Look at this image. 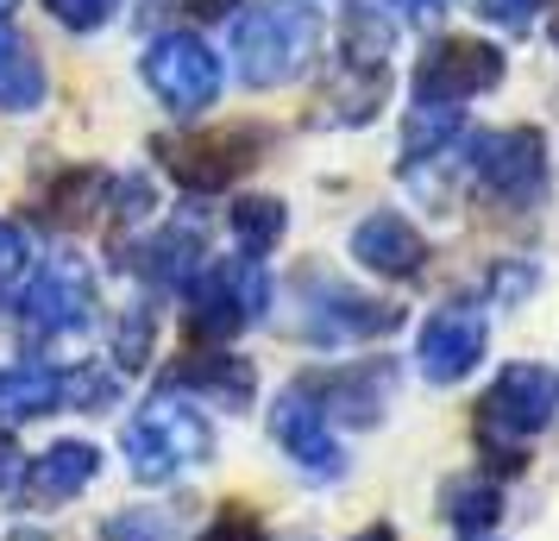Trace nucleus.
Returning a JSON list of instances; mask_svg holds the SVG:
<instances>
[{
  "label": "nucleus",
  "mask_w": 559,
  "mask_h": 541,
  "mask_svg": "<svg viewBox=\"0 0 559 541\" xmlns=\"http://www.w3.org/2000/svg\"><path fill=\"white\" fill-rule=\"evenodd\" d=\"M534 290V271H497V278H490V296H503V303H515V296H528Z\"/></svg>",
  "instance_id": "72a5a7b5"
},
{
  "label": "nucleus",
  "mask_w": 559,
  "mask_h": 541,
  "mask_svg": "<svg viewBox=\"0 0 559 541\" xmlns=\"http://www.w3.org/2000/svg\"><path fill=\"white\" fill-rule=\"evenodd\" d=\"M0 107L7 114H32V107H45V63H38V51L26 45V32L0 26Z\"/></svg>",
  "instance_id": "6ab92c4d"
},
{
  "label": "nucleus",
  "mask_w": 559,
  "mask_h": 541,
  "mask_svg": "<svg viewBox=\"0 0 559 541\" xmlns=\"http://www.w3.org/2000/svg\"><path fill=\"white\" fill-rule=\"evenodd\" d=\"M45 7H51L57 26L95 32V26H107V20H114V7H120V0H45Z\"/></svg>",
  "instance_id": "bb28decb"
},
{
  "label": "nucleus",
  "mask_w": 559,
  "mask_h": 541,
  "mask_svg": "<svg viewBox=\"0 0 559 541\" xmlns=\"http://www.w3.org/2000/svg\"><path fill=\"white\" fill-rule=\"evenodd\" d=\"M283 233H289V208H283L277 196H239V202H233V239H239L246 258L277 252Z\"/></svg>",
  "instance_id": "5701e85b"
},
{
  "label": "nucleus",
  "mask_w": 559,
  "mask_h": 541,
  "mask_svg": "<svg viewBox=\"0 0 559 541\" xmlns=\"http://www.w3.org/2000/svg\"><path fill=\"white\" fill-rule=\"evenodd\" d=\"M271 435H277V447L302 466L308 479H340V472H346V447L333 435V422L314 410L296 385L271 403Z\"/></svg>",
  "instance_id": "f8f14e48"
},
{
  "label": "nucleus",
  "mask_w": 559,
  "mask_h": 541,
  "mask_svg": "<svg viewBox=\"0 0 559 541\" xmlns=\"http://www.w3.org/2000/svg\"><path fill=\"white\" fill-rule=\"evenodd\" d=\"M314 410L328 415V422H358V428H371L390 403V390H396V365L390 360H365V365H340V372H314V378H296Z\"/></svg>",
  "instance_id": "9b49d317"
},
{
  "label": "nucleus",
  "mask_w": 559,
  "mask_h": 541,
  "mask_svg": "<svg viewBox=\"0 0 559 541\" xmlns=\"http://www.w3.org/2000/svg\"><path fill=\"white\" fill-rule=\"evenodd\" d=\"M540 7H554V0H478L484 20H490V26H509V32H528Z\"/></svg>",
  "instance_id": "c85d7f7f"
},
{
  "label": "nucleus",
  "mask_w": 559,
  "mask_h": 541,
  "mask_svg": "<svg viewBox=\"0 0 559 541\" xmlns=\"http://www.w3.org/2000/svg\"><path fill=\"white\" fill-rule=\"evenodd\" d=\"M202 541H271V529L258 522V510H246V504H227V510L207 522Z\"/></svg>",
  "instance_id": "cd10ccee"
},
{
  "label": "nucleus",
  "mask_w": 559,
  "mask_h": 541,
  "mask_svg": "<svg viewBox=\"0 0 559 541\" xmlns=\"http://www.w3.org/2000/svg\"><path fill=\"white\" fill-rule=\"evenodd\" d=\"M271 139L264 127H214V132H177V139H157V164L189 189V196H214L239 183L258 164Z\"/></svg>",
  "instance_id": "39448f33"
},
{
  "label": "nucleus",
  "mask_w": 559,
  "mask_h": 541,
  "mask_svg": "<svg viewBox=\"0 0 559 541\" xmlns=\"http://www.w3.org/2000/svg\"><path fill=\"white\" fill-rule=\"evenodd\" d=\"M20 485H26V454H20L13 435L0 428V497H7V491H20Z\"/></svg>",
  "instance_id": "2f4dec72"
},
{
  "label": "nucleus",
  "mask_w": 559,
  "mask_h": 541,
  "mask_svg": "<svg viewBox=\"0 0 559 541\" xmlns=\"http://www.w3.org/2000/svg\"><path fill=\"white\" fill-rule=\"evenodd\" d=\"M107 202H114V177L95 170V164H76V170H63L45 189V221L51 227H88Z\"/></svg>",
  "instance_id": "a211bd4d"
},
{
  "label": "nucleus",
  "mask_w": 559,
  "mask_h": 541,
  "mask_svg": "<svg viewBox=\"0 0 559 541\" xmlns=\"http://www.w3.org/2000/svg\"><path fill=\"white\" fill-rule=\"evenodd\" d=\"M189 13L195 20H221V13H233V0H189Z\"/></svg>",
  "instance_id": "f704fd0d"
},
{
  "label": "nucleus",
  "mask_w": 559,
  "mask_h": 541,
  "mask_svg": "<svg viewBox=\"0 0 559 541\" xmlns=\"http://www.w3.org/2000/svg\"><path fill=\"white\" fill-rule=\"evenodd\" d=\"M20 541H38V536H20Z\"/></svg>",
  "instance_id": "58836bf2"
},
{
  "label": "nucleus",
  "mask_w": 559,
  "mask_h": 541,
  "mask_svg": "<svg viewBox=\"0 0 559 541\" xmlns=\"http://www.w3.org/2000/svg\"><path fill=\"white\" fill-rule=\"evenodd\" d=\"M120 397V385L107 378L102 365H88V372H76V378H63V403H76V410H107Z\"/></svg>",
  "instance_id": "a878e982"
},
{
  "label": "nucleus",
  "mask_w": 559,
  "mask_h": 541,
  "mask_svg": "<svg viewBox=\"0 0 559 541\" xmlns=\"http://www.w3.org/2000/svg\"><path fill=\"white\" fill-rule=\"evenodd\" d=\"M353 258L365 264V271H378V278H390V284H403V278H421V264H428V239L408 227L403 214L378 208V214H365V221L353 227Z\"/></svg>",
  "instance_id": "2eb2a0df"
},
{
  "label": "nucleus",
  "mask_w": 559,
  "mask_h": 541,
  "mask_svg": "<svg viewBox=\"0 0 559 541\" xmlns=\"http://www.w3.org/2000/svg\"><path fill=\"white\" fill-rule=\"evenodd\" d=\"M20 271H26V233L13 227V221H0V284L20 278Z\"/></svg>",
  "instance_id": "7c9ffc66"
},
{
  "label": "nucleus",
  "mask_w": 559,
  "mask_h": 541,
  "mask_svg": "<svg viewBox=\"0 0 559 541\" xmlns=\"http://www.w3.org/2000/svg\"><path fill=\"white\" fill-rule=\"evenodd\" d=\"M559 410V378L547 365H503L497 385L478 397L472 410V435H478V454L490 460V479H515L522 472V447H528Z\"/></svg>",
  "instance_id": "f257e3e1"
},
{
  "label": "nucleus",
  "mask_w": 559,
  "mask_h": 541,
  "mask_svg": "<svg viewBox=\"0 0 559 541\" xmlns=\"http://www.w3.org/2000/svg\"><path fill=\"white\" fill-rule=\"evenodd\" d=\"M503 82V51L484 38H433L415 63V102L421 107H459L472 95H490Z\"/></svg>",
  "instance_id": "6e6552de"
},
{
  "label": "nucleus",
  "mask_w": 559,
  "mask_h": 541,
  "mask_svg": "<svg viewBox=\"0 0 559 541\" xmlns=\"http://www.w3.org/2000/svg\"><path fill=\"white\" fill-rule=\"evenodd\" d=\"M321 45V13L308 0H252L233 26V70L246 89H283Z\"/></svg>",
  "instance_id": "f03ea898"
},
{
  "label": "nucleus",
  "mask_w": 559,
  "mask_h": 541,
  "mask_svg": "<svg viewBox=\"0 0 559 541\" xmlns=\"http://www.w3.org/2000/svg\"><path fill=\"white\" fill-rule=\"evenodd\" d=\"M484 340H490V328H484L478 309H440V315L421 321L415 365H421L428 385H459V378L484 360Z\"/></svg>",
  "instance_id": "ddd939ff"
},
{
  "label": "nucleus",
  "mask_w": 559,
  "mask_h": 541,
  "mask_svg": "<svg viewBox=\"0 0 559 541\" xmlns=\"http://www.w3.org/2000/svg\"><path fill=\"white\" fill-rule=\"evenodd\" d=\"M302 334L321 340V346H346V340H378L390 328H403V309L396 303H378V296H358L346 284H328V278H314L302 284Z\"/></svg>",
  "instance_id": "9d476101"
},
{
  "label": "nucleus",
  "mask_w": 559,
  "mask_h": 541,
  "mask_svg": "<svg viewBox=\"0 0 559 541\" xmlns=\"http://www.w3.org/2000/svg\"><path fill=\"white\" fill-rule=\"evenodd\" d=\"M207 454H214L207 415L195 410V403L170 397V390L152 397V403L127 422V460H132V479H139V485H170L189 466H202Z\"/></svg>",
  "instance_id": "7ed1b4c3"
},
{
  "label": "nucleus",
  "mask_w": 559,
  "mask_h": 541,
  "mask_svg": "<svg viewBox=\"0 0 559 541\" xmlns=\"http://www.w3.org/2000/svg\"><path fill=\"white\" fill-rule=\"evenodd\" d=\"M95 472H102L95 440H51L38 460H26V497L32 504H70L95 485Z\"/></svg>",
  "instance_id": "dca6fc26"
},
{
  "label": "nucleus",
  "mask_w": 559,
  "mask_h": 541,
  "mask_svg": "<svg viewBox=\"0 0 559 541\" xmlns=\"http://www.w3.org/2000/svg\"><path fill=\"white\" fill-rule=\"evenodd\" d=\"M383 95H390V70H346L340 63V77L328 82L321 107H328V120H340V127H365L383 107Z\"/></svg>",
  "instance_id": "4be33fe9"
},
{
  "label": "nucleus",
  "mask_w": 559,
  "mask_h": 541,
  "mask_svg": "<svg viewBox=\"0 0 559 541\" xmlns=\"http://www.w3.org/2000/svg\"><path fill=\"white\" fill-rule=\"evenodd\" d=\"M164 390L170 397H202V403H221V410H252L258 372L239 353H189L164 372Z\"/></svg>",
  "instance_id": "4468645a"
},
{
  "label": "nucleus",
  "mask_w": 559,
  "mask_h": 541,
  "mask_svg": "<svg viewBox=\"0 0 559 541\" xmlns=\"http://www.w3.org/2000/svg\"><path fill=\"white\" fill-rule=\"evenodd\" d=\"M447 145H459V107H415L403 127V177L433 164Z\"/></svg>",
  "instance_id": "393cba45"
},
{
  "label": "nucleus",
  "mask_w": 559,
  "mask_h": 541,
  "mask_svg": "<svg viewBox=\"0 0 559 541\" xmlns=\"http://www.w3.org/2000/svg\"><path fill=\"white\" fill-rule=\"evenodd\" d=\"M383 57H390V20L378 7H346V20H340V63L346 70H390Z\"/></svg>",
  "instance_id": "b1692460"
},
{
  "label": "nucleus",
  "mask_w": 559,
  "mask_h": 541,
  "mask_svg": "<svg viewBox=\"0 0 559 541\" xmlns=\"http://www.w3.org/2000/svg\"><path fill=\"white\" fill-rule=\"evenodd\" d=\"M383 7H396L408 26H433V20H440V13H447L453 0H383Z\"/></svg>",
  "instance_id": "473e14b6"
},
{
  "label": "nucleus",
  "mask_w": 559,
  "mask_h": 541,
  "mask_svg": "<svg viewBox=\"0 0 559 541\" xmlns=\"http://www.w3.org/2000/svg\"><path fill=\"white\" fill-rule=\"evenodd\" d=\"M145 89H152L157 102L182 114V120H195L214 107L221 95V57L207 51L195 32H157L152 45H145Z\"/></svg>",
  "instance_id": "423d86ee"
},
{
  "label": "nucleus",
  "mask_w": 559,
  "mask_h": 541,
  "mask_svg": "<svg viewBox=\"0 0 559 541\" xmlns=\"http://www.w3.org/2000/svg\"><path fill=\"white\" fill-rule=\"evenodd\" d=\"M472 170L497 202L534 208L547 196V139L540 127H503V132H478L472 139Z\"/></svg>",
  "instance_id": "1a4fd4ad"
},
{
  "label": "nucleus",
  "mask_w": 559,
  "mask_h": 541,
  "mask_svg": "<svg viewBox=\"0 0 559 541\" xmlns=\"http://www.w3.org/2000/svg\"><path fill=\"white\" fill-rule=\"evenodd\" d=\"M13 7H20V0H0V26H7V13H13Z\"/></svg>",
  "instance_id": "e433bc0d"
},
{
  "label": "nucleus",
  "mask_w": 559,
  "mask_h": 541,
  "mask_svg": "<svg viewBox=\"0 0 559 541\" xmlns=\"http://www.w3.org/2000/svg\"><path fill=\"white\" fill-rule=\"evenodd\" d=\"M353 541H396V529H390V522H371V529H365V536H353Z\"/></svg>",
  "instance_id": "c9c22d12"
},
{
  "label": "nucleus",
  "mask_w": 559,
  "mask_h": 541,
  "mask_svg": "<svg viewBox=\"0 0 559 541\" xmlns=\"http://www.w3.org/2000/svg\"><path fill=\"white\" fill-rule=\"evenodd\" d=\"M202 264H207V246L195 227H164L145 239V278L164 290H189L202 278Z\"/></svg>",
  "instance_id": "aec40b11"
},
{
  "label": "nucleus",
  "mask_w": 559,
  "mask_h": 541,
  "mask_svg": "<svg viewBox=\"0 0 559 541\" xmlns=\"http://www.w3.org/2000/svg\"><path fill=\"white\" fill-rule=\"evenodd\" d=\"M271 309V278L258 258H207L202 278L189 284V334L195 340H233L239 328L264 321Z\"/></svg>",
  "instance_id": "20e7f679"
},
{
  "label": "nucleus",
  "mask_w": 559,
  "mask_h": 541,
  "mask_svg": "<svg viewBox=\"0 0 559 541\" xmlns=\"http://www.w3.org/2000/svg\"><path fill=\"white\" fill-rule=\"evenodd\" d=\"M547 38H554V51H559V13H554V26H547Z\"/></svg>",
  "instance_id": "4c0bfd02"
},
{
  "label": "nucleus",
  "mask_w": 559,
  "mask_h": 541,
  "mask_svg": "<svg viewBox=\"0 0 559 541\" xmlns=\"http://www.w3.org/2000/svg\"><path fill=\"white\" fill-rule=\"evenodd\" d=\"M57 403H63V372H51V365H0V428L51 415Z\"/></svg>",
  "instance_id": "f3484780"
},
{
  "label": "nucleus",
  "mask_w": 559,
  "mask_h": 541,
  "mask_svg": "<svg viewBox=\"0 0 559 541\" xmlns=\"http://www.w3.org/2000/svg\"><path fill=\"white\" fill-rule=\"evenodd\" d=\"M145 346H152V309H127V321H120V365H145Z\"/></svg>",
  "instance_id": "c756f323"
},
{
  "label": "nucleus",
  "mask_w": 559,
  "mask_h": 541,
  "mask_svg": "<svg viewBox=\"0 0 559 541\" xmlns=\"http://www.w3.org/2000/svg\"><path fill=\"white\" fill-rule=\"evenodd\" d=\"M88 321H95V271L82 258L57 252L20 296V328H26V340H51L57 346V340L82 334Z\"/></svg>",
  "instance_id": "0eeeda50"
},
{
  "label": "nucleus",
  "mask_w": 559,
  "mask_h": 541,
  "mask_svg": "<svg viewBox=\"0 0 559 541\" xmlns=\"http://www.w3.org/2000/svg\"><path fill=\"white\" fill-rule=\"evenodd\" d=\"M440 510H447V522H453L459 536H484L503 516V485L490 472H465V479H453V485L440 491Z\"/></svg>",
  "instance_id": "412c9836"
}]
</instances>
